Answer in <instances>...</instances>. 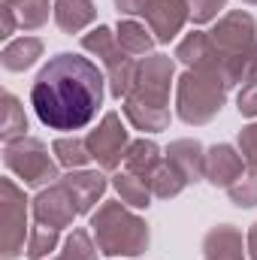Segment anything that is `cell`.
Wrapping results in <instances>:
<instances>
[{"label": "cell", "mask_w": 257, "mask_h": 260, "mask_svg": "<svg viewBox=\"0 0 257 260\" xmlns=\"http://www.w3.org/2000/svg\"><path fill=\"white\" fill-rule=\"evenodd\" d=\"M85 142H88L91 157L103 170H118L121 160H124V154H127V148H130V136H127V130H124V124H121L118 112H106L103 121L85 136Z\"/></svg>", "instance_id": "9"}, {"label": "cell", "mask_w": 257, "mask_h": 260, "mask_svg": "<svg viewBox=\"0 0 257 260\" xmlns=\"http://www.w3.org/2000/svg\"><path fill=\"white\" fill-rule=\"evenodd\" d=\"M173 58H176V61H182L188 70L212 73V76L224 79V85H227V76H224V55L218 52V46L212 43V37H209V34H203V30L188 34V37L176 46V55H173ZM227 88H230V85H227Z\"/></svg>", "instance_id": "10"}, {"label": "cell", "mask_w": 257, "mask_h": 260, "mask_svg": "<svg viewBox=\"0 0 257 260\" xmlns=\"http://www.w3.org/2000/svg\"><path fill=\"white\" fill-rule=\"evenodd\" d=\"M164 157L185 176L188 185H197L200 179H206V148L197 139H176V142H170Z\"/></svg>", "instance_id": "15"}, {"label": "cell", "mask_w": 257, "mask_h": 260, "mask_svg": "<svg viewBox=\"0 0 257 260\" xmlns=\"http://www.w3.org/2000/svg\"><path fill=\"white\" fill-rule=\"evenodd\" d=\"M3 164L12 176H18L30 188H49L61 182V170L52 160L49 148L37 136H21L12 142H3Z\"/></svg>", "instance_id": "5"}, {"label": "cell", "mask_w": 257, "mask_h": 260, "mask_svg": "<svg viewBox=\"0 0 257 260\" xmlns=\"http://www.w3.org/2000/svg\"><path fill=\"white\" fill-rule=\"evenodd\" d=\"M58 239H61V230L58 227H49V224H37L30 227V236H27V257L30 260H46L55 248H58Z\"/></svg>", "instance_id": "27"}, {"label": "cell", "mask_w": 257, "mask_h": 260, "mask_svg": "<svg viewBox=\"0 0 257 260\" xmlns=\"http://www.w3.org/2000/svg\"><path fill=\"white\" fill-rule=\"evenodd\" d=\"M227 197H230V203L239 206V209L257 206V170H245V173L227 188Z\"/></svg>", "instance_id": "29"}, {"label": "cell", "mask_w": 257, "mask_h": 260, "mask_svg": "<svg viewBox=\"0 0 257 260\" xmlns=\"http://www.w3.org/2000/svg\"><path fill=\"white\" fill-rule=\"evenodd\" d=\"M61 182H64V188L70 191V197H73L79 215L94 212V206L103 200L106 185H109L106 176H103V173H94V170H70L67 176H61Z\"/></svg>", "instance_id": "13"}, {"label": "cell", "mask_w": 257, "mask_h": 260, "mask_svg": "<svg viewBox=\"0 0 257 260\" xmlns=\"http://www.w3.org/2000/svg\"><path fill=\"white\" fill-rule=\"evenodd\" d=\"M115 37H118L121 49H124L127 55H133V58H136V55H148V52H151V46L157 43V40H154V34H151V30H145V24H139V21H133V18L118 21Z\"/></svg>", "instance_id": "22"}, {"label": "cell", "mask_w": 257, "mask_h": 260, "mask_svg": "<svg viewBox=\"0 0 257 260\" xmlns=\"http://www.w3.org/2000/svg\"><path fill=\"white\" fill-rule=\"evenodd\" d=\"M142 15L148 21V30L154 34V40L170 43L182 34L185 21L191 18V6H188V0H148Z\"/></svg>", "instance_id": "12"}, {"label": "cell", "mask_w": 257, "mask_h": 260, "mask_svg": "<svg viewBox=\"0 0 257 260\" xmlns=\"http://www.w3.org/2000/svg\"><path fill=\"white\" fill-rule=\"evenodd\" d=\"M194 24H209L218 18V12L227 6V0H188Z\"/></svg>", "instance_id": "30"}, {"label": "cell", "mask_w": 257, "mask_h": 260, "mask_svg": "<svg viewBox=\"0 0 257 260\" xmlns=\"http://www.w3.org/2000/svg\"><path fill=\"white\" fill-rule=\"evenodd\" d=\"M239 154L251 170H257V121L239 130Z\"/></svg>", "instance_id": "31"}, {"label": "cell", "mask_w": 257, "mask_h": 260, "mask_svg": "<svg viewBox=\"0 0 257 260\" xmlns=\"http://www.w3.org/2000/svg\"><path fill=\"white\" fill-rule=\"evenodd\" d=\"M236 106H239V112H242L245 118H257V82L242 85V91H239V97H236Z\"/></svg>", "instance_id": "32"}, {"label": "cell", "mask_w": 257, "mask_h": 260, "mask_svg": "<svg viewBox=\"0 0 257 260\" xmlns=\"http://www.w3.org/2000/svg\"><path fill=\"white\" fill-rule=\"evenodd\" d=\"M112 188L118 191V197H121V203H127V206H133V209H148L151 206V188L139 179V176H133V173H115L112 176Z\"/></svg>", "instance_id": "23"}, {"label": "cell", "mask_w": 257, "mask_h": 260, "mask_svg": "<svg viewBox=\"0 0 257 260\" xmlns=\"http://www.w3.org/2000/svg\"><path fill=\"white\" fill-rule=\"evenodd\" d=\"M91 233L100 254L106 257H139L151 242L148 224L121 200H103L97 212H91Z\"/></svg>", "instance_id": "2"}, {"label": "cell", "mask_w": 257, "mask_h": 260, "mask_svg": "<svg viewBox=\"0 0 257 260\" xmlns=\"http://www.w3.org/2000/svg\"><path fill=\"white\" fill-rule=\"evenodd\" d=\"M160 164H164V154H160L157 142H151V139H136V142H130L127 154H124V170L133 173V176H139L142 182H148L151 173H154Z\"/></svg>", "instance_id": "20"}, {"label": "cell", "mask_w": 257, "mask_h": 260, "mask_svg": "<svg viewBox=\"0 0 257 260\" xmlns=\"http://www.w3.org/2000/svg\"><path fill=\"white\" fill-rule=\"evenodd\" d=\"M242 173H245V157L233 145L221 142L206 151V179L215 188H230Z\"/></svg>", "instance_id": "14"}, {"label": "cell", "mask_w": 257, "mask_h": 260, "mask_svg": "<svg viewBox=\"0 0 257 260\" xmlns=\"http://www.w3.org/2000/svg\"><path fill=\"white\" fill-rule=\"evenodd\" d=\"M245 248L233 224H218L203 236V260H245Z\"/></svg>", "instance_id": "16"}, {"label": "cell", "mask_w": 257, "mask_h": 260, "mask_svg": "<svg viewBox=\"0 0 257 260\" xmlns=\"http://www.w3.org/2000/svg\"><path fill=\"white\" fill-rule=\"evenodd\" d=\"M24 236L27 233V197L12 182H0V257L15 260L24 251Z\"/></svg>", "instance_id": "8"}, {"label": "cell", "mask_w": 257, "mask_h": 260, "mask_svg": "<svg viewBox=\"0 0 257 260\" xmlns=\"http://www.w3.org/2000/svg\"><path fill=\"white\" fill-rule=\"evenodd\" d=\"M55 24L64 34H79L97 18V6L91 0H55Z\"/></svg>", "instance_id": "19"}, {"label": "cell", "mask_w": 257, "mask_h": 260, "mask_svg": "<svg viewBox=\"0 0 257 260\" xmlns=\"http://www.w3.org/2000/svg\"><path fill=\"white\" fill-rule=\"evenodd\" d=\"M100 254V248H97V242L91 239V233L88 230H82V227H76L70 236L64 239V260H97Z\"/></svg>", "instance_id": "28"}, {"label": "cell", "mask_w": 257, "mask_h": 260, "mask_svg": "<svg viewBox=\"0 0 257 260\" xmlns=\"http://www.w3.org/2000/svg\"><path fill=\"white\" fill-rule=\"evenodd\" d=\"M148 6V0H115V9L121 15H142Z\"/></svg>", "instance_id": "33"}, {"label": "cell", "mask_w": 257, "mask_h": 260, "mask_svg": "<svg viewBox=\"0 0 257 260\" xmlns=\"http://www.w3.org/2000/svg\"><path fill=\"white\" fill-rule=\"evenodd\" d=\"M30 212H34V221L37 224H49V227H58V230L70 227L73 218L79 215V209H76L70 191L64 188V182H55V185L43 188L40 194L34 197Z\"/></svg>", "instance_id": "11"}, {"label": "cell", "mask_w": 257, "mask_h": 260, "mask_svg": "<svg viewBox=\"0 0 257 260\" xmlns=\"http://www.w3.org/2000/svg\"><path fill=\"white\" fill-rule=\"evenodd\" d=\"M37 58H43V40H37V37L9 40L0 52V64L9 73H24L27 67L37 64Z\"/></svg>", "instance_id": "18"}, {"label": "cell", "mask_w": 257, "mask_h": 260, "mask_svg": "<svg viewBox=\"0 0 257 260\" xmlns=\"http://www.w3.org/2000/svg\"><path fill=\"white\" fill-rule=\"evenodd\" d=\"M148 188H151V194L160 197V200H170V197H179L185 188H188V182H185V176L164 157V164L151 173V179L145 182Z\"/></svg>", "instance_id": "25"}, {"label": "cell", "mask_w": 257, "mask_h": 260, "mask_svg": "<svg viewBox=\"0 0 257 260\" xmlns=\"http://www.w3.org/2000/svg\"><path fill=\"white\" fill-rule=\"evenodd\" d=\"M212 43L218 46V52L224 55V76H227V85L233 88L236 85V76H239V67L245 61V55L257 46V21L251 12L245 9H230L221 15V21L209 30Z\"/></svg>", "instance_id": "4"}, {"label": "cell", "mask_w": 257, "mask_h": 260, "mask_svg": "<svg viewBox=\"0 0 257 260\" xmlns=\"http://www.w3.org/2000/svg\"><path fill=\"white\" fill-rule=\"evenodd\" d=\"M173 76H176V58H170V55H145L136 64L133 85H130L124 100L142 103V106H154V109H170Z\"/></svg>", "instance_id": "7"}, {"label": "cell", "mask_w": 257, "mask_h": 260, "mask_svg": "<svg viewBox=\"0 0 257 260\" xmlns=\"http://www.w3.org/2000/svg\"><path fill=\"white\" fill-rule=\"evenodd\" d=\"M0 103H3V121H0V136H3V142H12V139L27 136V115H24V106L18 103V97L6 91V94L0 97Z\"/></svg>", "instance_id": "24"}, {"label": "cell", "mask_w": 257, "mask_h": 260, "mask_svg": "<svg viewBox=\"0 0 257 260\" xmlns=\"http://www.w3.org/2000/svg\"><path fill=\"white\" fill-rule=\"evenodd\" d=\"M227 91L230 88L224 85V79L203 70H185L176 82V115L194 127L209 124L221 112Z\"/></svg>", "instance_id": "3"}, {"label": "cell", "mask_w": 257, "mask_h": 260, "mask_svg": "<svg viewBox=\"0 0 257 260\" xmlns=\"http://www.w3.org/2000/svg\"><path fill=\"white\" fill-rule=\"evenodd\" d=\"M55 260H64V257H55Z\"/></svg>", "instance_id": "36"}, {"label": "cell", "mask_w": 257, "mask_h": 260, "mask_svg": "<svg viewBox=\"0 0 257 260\" xmlns=\"http://www.w3.org/2000/svg\"><path fill=\"white\" fill-rule=\"evenodd\" d=\"M103 70L91 58L61 52L49 58L34 79L30 103L37 118L52 130L88 127L103 103Z\"/></svg>", "instance_id": "1"}, {"label": "cell", "mask_w": 257, "mask_h": 260, "mask_svg": "<svg viewBox=\"0 0 257 260\" xmlns=\"http://www.w3.org/2000/svg\"><path fill=\"white\" fill-rule=\"evenodd\" d=\"M245 245H248V257H251V260H257V224H251V227H248Z\"/></svg>", "instance_id": "34"}, {"label": "cell", "mask_w": 257, "mask_h": 260, "mask_svg": "<svg viewBox=\"0 0 257 260\" xmlns=\"http://www.w3.org/2000/svg\"><path fill=\"white\" fill-rule=\"evenodd\" d=\"M52 151H55V160L61 167H67V170H82L88 160H94L91 151H88V142L79 139V136H61V139H55Z\"/></svg>", "instance_id": "26"}, {"label": "cell", "mask_w": 257, "mask_h": 260, "mask_svg": "<svg viewBox=\"0 0 257 260\" xmlns=\"http://www.w3.org/2000/svg\"><path fill=\"white\" fill-rule=\"evenodd\" d=\"M0 12H6L15 21V27L37 30L49 21V12H55V9H52L49 0H3Z\"/></svg>", "instance_id": "17"}, {"label": "cell", "mask_w": 257, "mask_h": 260, "mask_svg": "<svg viewBox=\"0 0 257 260\" xmlns=\"http://www.w3.org/2000/svg\"><path fill=\"white\" fill-rule=\"evenodd\" d=\"M124 115L136 130L142 133H160V130L170 127V109H154V106H142V103H133L124 100Z\"/></svg>", "instance_id": "21"}, {"label": "cell", "mask_w": 257, "mask_h": 260, "mask_svg": "<svg viewBox=\"0 0 257 260\" xmlns=\"http://www.w3.org/2000/svg\"><path fill=\"white\" fill-rule=\"evenodd\" d=\"M242 3H251V6H257V0H242Z\"/></svg>", "instance_id": "35"}, {"label": "cell", "mask_w": 257, "mask_h": 260, "mask_svg": "<svg viewBox=\"0 0 257 260\" xmlns=\"http://www.w3.org/2000/svg\"><path fill=\"white\" fill-rule=\"evenodd\" d=\"M82 49L91 52L94 58H100V64L106 67V76H109V91L112 97H127L130 85H133V73H136V61L133 55H127L115 37V30H109L106 24L94 27L91 34L82 37Z\"/></svg>", "instance_id": "6"}]
</instances>
